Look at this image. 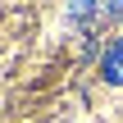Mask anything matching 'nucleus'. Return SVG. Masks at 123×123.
Here are the masks:
<instances>
[{
    "instance_id": "1",
    "label": "nucleus",
    "mask_w": 123,
    "mask_h": 123,
    "mask_svg": "<svg viewBox=\"0 0 123 123\" xmlns=\"http://www.w3.org/2000/svg\"><path fill=\"white\" fill-rule=\"evenodd\" d=\"M100 73H105V82H114V87L123 82V37H119V46H114V50L105 55V64H100Z\"/></svg>"
},
{
    "instance_id": "2",
    "label": "nucleus",
    "mask_w": 123,
    "mask_h": 123,
    "mask_svg": "<svg viewBox=\"0 0 123 123\" xmlns=\"http://www.w3.org/2000/svg\"><path fill=\"white\" fill-rule=\"evenodd\" d=\"M110 14H114V18L123 23V0H110Z\"/></svg>"
}]
</instances>
